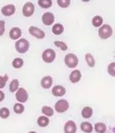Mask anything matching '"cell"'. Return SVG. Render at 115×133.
<instances>
[{"instance_id": "30", "label": "cell", "mask_w": 115, "mask_h": 133, "mask_svg": "<svg viewBox=\"0 0 115 133\" xmlns=\"http://www.w3.org/2000/svg\"><path fill=\"white\" fill-rule=\"evenodd\" d=\"M71 2L69 0H58V5L62 8H67L70 5Z\"/></svg>"}, {"instance_id": "12", "label": "cell", "mask_w": 115, "mask_h": 133, "mask_svg": "<svg viewBox=\"0 0 115 133\" xmlns=\"http://www.w3.org/2000/svg\"><path fill=\"white\" fill-rule=\"evenodd\" d=\"M21 35H22V31L20 28H12V29L10 30L9 36L10 38L12 40H17L20 37Z\"/></svg>"}, {"instance_id": "2", "label": "cell", "mask_w": 115, "mask_h": 133, "mask_svg": "<svg viewBox=\"0 0 115 133\" xmlns=\"http://www.w3.org/2000/svg\"><path fill=\"white\" fill-rule=\"evenodd\" d=\"M15 49L20 53L27 52L29 49V42L27 39H25V38H20L19 41L16 42Z\"/></svg>"}, {"instance_id": "21", "label": "cell", "mask_w": 115, "mask_h": 133, "mask_svg": "<svg viewBox=\"0 0 115 133\" xmlns=\"http://www.w3.org/2000/svg\"><path fill=\"white\" fill-rule=\"evenodd\" d=\"M19 85H20L19 80H17V79H13V80H12L10 83V86H9L10 91L11 92H15L16 91H18Z\"/></svg>"}, {"instance_id": "7", "label": "cell", "mask_w": 115, "mask_h": 133, "mask_svg": "<svg viewBox=\"0 0 115 133\" xmlns=\"http://www.w3.org/2000/svg\"><path fill=\"white\" fill-rule=\"evenodd\" d=\"M28 31H29V34H31L32 36H35L37 39H42V38H44V36H45L44 31L38 29L37 27H35V26H31V27L29 28Z\"/></svg>"}, {"instance_id": "29", "label": "cell", "mask_w": 115, "mask_h": 133, "mask_svg": "<svg viewBox=\"0 0 115 133\" xmlns=\"http://www.w3.org/2000/svg\"><path fill=\"white\" fill-rule=\"evenodd\" d=\"M54 45H56L57 47L60 48V50H62V51H67L68 49L67 44H66V43L62 42V41H55Z\"/></svg>"}, {"instance_id": "32", "label": "cell", "mask_w": 115, "mask_h": 133, "mask_svg": "<svg viewBox=\"0 0 115 133\" xmlns=\"http://www.w3.org/2000/svg\"><path fill=\"white\" fill-rule=\"evenodd\" d=\"M5 30V23L4 21L0 20V36H2Z\"/></svg>"}, {"instance_id": "6", "label": "cell", "mask_w": 115, "mask_h": 133, "mask_svg": "<svg viewBox=\"0 0 115 133\" xmlns=\"http://www.w3.org/2000/svg\"><path fill=\"white\" fill-rule=\"evenodd\" d=\"M35 12V5L31 2H27L23 5L22 8V14L25 17H31Z\"/></svg>"}, {"instance_id": "34", "label": "cell", "mask_w": 115, "mask_h": 133, "mask_svg": "<svg viewBox=\"0 0 115 133\" xmlns=\"http://www.w3.org/2000/svg\"><path fill=\"white\" fill-rule=\"evenodd\" d=\"M5 93H4L2 91H0V102H2L4 99H5Z\"/></svg>"}, {"instance_id": "28", "label": "cell", "mask_w": 115, "mask_h": 133, "mask_svg": "<svg viewBox=\"0 0 115 133\" xmlns=\"http://www.w3.org/2000/svg\"><path fill=\"white\" fill-rule=\"evenodd\" d=\"M13 110L16 114H22L24 112V106L20 103H16L13 107Z\"/></svg>"}, {"instance_id": "8", "label": "cell", "mask_w": 115, "mask_h": 133, "mask_svg": "<svg viewBox=\"0 0 115 133\" xmlns=\"http://www.w3.org/2000/svg\"><path fill=\"white\" fill-rule=\"evenodd\" d=\"M28 98V94L24 88H20L16 92V99L20 103L26 102Z\"/></svg>"}, {"instance_id": "5", "label": "cell", "mask_w": 115, "mask_h": 133, "mask_svg": "<svg viewBox=\"0 0 115 133\" xmlns=\"http://www.w3.org/2000/svg\"><path fill=\"white\" fill-rule=\"evenodd\" d=\"M69 108V103L66 99H60L55 104V110L58 113H64Z\"/></svg>"}, {"instance_id": "25", "label": "cell", "mask_w": 115, "mask_h": 133, "mask_svg": "<svg viewBox=\"0 0 115 133\" xmlns=\"http://www.w3.org/2000/svg\"><path fill=\"white\" fill-rule=\"evenodd\" d=\"M42 112L46 115V116H52L54 111L51 107H42Z\"/></svg>"}, {"instance_id": "10", "label": "cell", "mask_w": 115, "mask_h": 133, "mask_svg": "<svg viewBox=\"0 0 115 133\" xmlns=\"http://www.w3.org/2000/svg\"><path fill=\"white\" fill-rule=\"evenodd\" d=\"M76 130H77L76 124L73 121H68L65 124V127H64V131H65V133H75Z\"/></svg>"}, {"instance_id": "4", "label": "cell", "mask_w": 115, "mask_h": 133, "mask_svg": "<svg viewBox=\"0 0 115 133\" xmlns=\"http://www.w3.org/2000/svg\"><path fill=\"white\" fill-rule=\"evenodd\" d=\"M42 61L46 62V63H52L55 59V58H56V52L52 49H46L42 52Z\"/></svg>"}, {"instance_id": "14", "label": "cell", "mask_w": 115, "mask_h": 133, "mask_svg": "<svg viewBox=\"0 0 115 133\" xmlns=\"http://www.w3.org/2000/svg\"><path fill=\"white\" fill-rule=\"evenodd\" d=\"M81 78H82V74H81V72L79 71V70H74V71L70 74V76H69V80L73 83H78L79 81L81 80Z\"/></svg>"}, {"instance_id": "35", "label": "cell", "mask_w": 115, "mask_h": 133, "mask_svg": "<svg viewBox=\"0 0 115 133\" xmlns=\"http://www.w3.org/2000/svg\"><path fill=\"white\" fill-rule=\"evenodd\" d=\"M29 133H37V132H35V131H30Z\"/></svg>"}, {"instance_id": "9", "label": "cell", "mask_w": 115, "mask_h": 133, "mask_svg": "<svg viewBox=\"0 0 115 133\" xmlns=\"http://www.w3.org/2000/svg\"><path fill=\"white\" fill-rule=\"evenodd\" d=\"M55 21L54 14L52 12H44L42 16V21L45 26H51Z\"/></svg>"}, {"instance_id": "24", "label": "cell", "mask_w": 115, "mask_h": 133, "mask_svg": "<svg viewBox=\"0 0 115 133\" xmlns=\"http://www.w3.org/2000/svg\"><path fill=\"white\" fill-rule=\"evenodd\" d=\"M85 59H86L87 63H88V65L90 66V68L95 66V59L90 53H87V54L85 55Z\"/></svg>"}, {"instance_id": "26", "label": "cell", "mask_w": 115, "mask_h": 133, "mask_svg": "<svg viewBox=\"0 0 115 133\" xmlns=\"http://www.w3.org/2000/svg\"><path fill=\"white\" fill-rule=\"evenodd\" d=\"M23 59H20V58H16V59H13L12 61V66L15 68H20L21 66H23Z\"/></svg>"}, {"instance_id": "1", "label": "cell", "mask_w": 115, "mask_h": 133, "mask_svg": "<svg viewBox=\"0 0 115 133\" xmlns=\"http://www.w3.org/2000/svg\"><path fill=\"white\" fill-rule=\"evenodd\" d=\"M112 33H113V31H112V27L108 24H105L99 28L98 35L101 39H107L112 36Z\"/></svg>"}, {"instance_id": "11", "label": "cell", "mask_w": 115, "mask_h": 133, "mask_svg": "<svg viewBox=\"0 0 115 133\" xmlns=\"http://www.w3.org/2000/svg\"><path fill=\"white\" fill-rule=\"evenodd\" d=\"M1 12L5 16H12L15 12V6L13 5H7L2 8Z\"/></svg>"}, {"instance_id": "13", "label": "cell", "mask_w": 115, "mask_h": 133, "mask_svg": "<svg viewBox=\"0 0 115 133\" xmlns=\"http://www.w3.org/2000/svg\"><path fill=\"white\" fill-rule=\"evenodd\" d=\"M66 88L61 85H56L52 89V94L55 97H62L66 94Z\"/></svg>"}, {"instance_id": "15", "label": "cell", "mask_w": 115, "mask_h": 133, "mask_svg": "<svg viewBox=\"0 0 115 133\" xmlns=\"http://www.w3.org/2000/svg\"><path fill=\"white\" fill-rule=\"evenodd\" d=\"M41 85L42 88L44 89H49V88L52 87V76H44L41 81Z\"/></svg>"}, {"instance_id": "3", "label": "cell", "mask_w": 115, "mask_h": 133, "mask_svg": "<svg viewBox=\"0 0 115 133\" xmlns=\"http://www.w3.org/2000/svg\"><path fill=\"white\" fill-rule=\"evenodd\" d=\"M79 63L78 58L74 53H68L65 57V64L69 68H76Z\"/></svg>"}, {"instance_id": "18", "label": "cell", "mask_w": 115, "mask_h": 133, "mask_svg": "<svg viewBox=\"0 0 115 133\" xmlns=\"http://www.w3.org/2000/svg\"><path fill=\"white\" fill-rule=\"evenodd\" d=\"M63 31H64V27L60 23H57V24H55L52 27V32L55 35H60V34L63 33Z\"/></svg>"}, {"instance_id": "33", "label": "cell", "mask_w": 115, "mask_h": 133, "mask_svg": "<svg viewBox=\"0 0 115 133\" xmlns=\"http://www.w3.org/2000/svg\"><path fill=\"white\" fill-rule=\"evenodd\" d=\"M114 66H115V63L114 62H112V63H111L109 66H108V72H109V74L111 76H115V73H114Z\"/></svg>"}, {"instance_id": "20", "label": "cell", "mask_w": 115, "mask_h": 133, "mask_svg": "<svg viewBox=\"0 0 115 133\" xmlns=\"http://www.w3.org/2000/svg\"><path fill=\"white\" fill-rule=\"evenodd\" d=\"M95 130L97 133H105L106 131V126L103 123H97L95 124Z\"/></svg>"}, {"instance_id": "16", "label": "cell", "mask_w": 115, "mask_h": 133, "mask_svg": "<svg viewBox=\"0 0 115 133\" xmlns=\"http://www.w3.org/2000/svg\"><path fill=\"white\" fill-rule=\"evenodd\" d=\"M81 130L85 133H91L93 130V126L89 122H84L81 124Z\"/></svg>"}, {"instance_id": "17", "label": "cell", "mask_w": 115, "mask_h": 133, "mask_svg": "<svg viewBox=\"0 0 115 133\" xmlns=\"http://www.w3.org/2000/svg\"><path fill=\"white\" fill-rule=\"evenodd\" d=\"M93 115V110L91 108H89V107H85V108L82 109V115L83 118H86V119H88V118L91 117Z\"/></svg>"}, {"instance_id": "27", "label": "cell", "mask_w": 115, "mask_h": 133, "mask_svg": "<svg viewBox=\"0 0 115 133\" xmlns=\"http://www.w3.org/2000/svg\"><path fill=\"white\" fill-rule=\"evenodd\" d=\"M10 115V110L6 108H2L0 109V117L3 119H6Z\"/></svg>"}, {"instance_id": "31", "label": "cell", "mask_w": 115, "mask_h": 133, "mask_svg": "<svg viewBox=\"0 0 115 133\" xmlns=\"http://www.w3.org/2000/svg\"><path fill=\"white\" fill-rule=\"evenodd\" d=\"M8 80V76L5 75V76H0V89H3L5 86V83Z\"/></svg>"}, {"instance_id": "22", "label": "cell", "mask_w": 115, "mask_h": 133, "mask_svg": "<svg viewBox=\"0 0 115 133\" xmlns=\"http://www.w3.org/2000/svg\"><path fill=\"white\" fill-rule=\"evenodd\" d=\"M92 24L94 27H97V28L100 27V26L103 24V18L99 15L95 16L94 18L92 19Z\"/></svg>"}, {"instance_id": "19", "label": "cell", "mask_w": 115, "mask_h": 133, "mask_svg": "<svg viewBox=\"0 0 115 133\" xmlns=\"http://www.w3.org/2000/svg\"><path fill=\"white\" fill-rule=\"evenodd\" d=\"M50 123V120L46 116H40L37 119V124L41 127H46Z\"/></svg>"}, {"instance_id": "23", "label": "cell", "mask_w": 115, "mask_h": 133, "mask_svg": "<svg viewBox=\"0 0 115 133\" xmlns=\"http://www.w3.org/2000/svg\"><path fill=\"white\" fill-rule=\"evenodd\" d=\"M38 5L41 6L42 8H50L52 5V0H39L38 1Z\"/></svg>"}]
</instances>
